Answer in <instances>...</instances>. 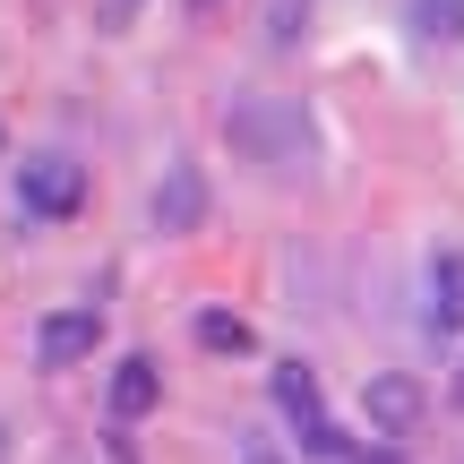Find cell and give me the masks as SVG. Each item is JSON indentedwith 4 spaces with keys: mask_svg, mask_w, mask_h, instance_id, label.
Listing matches in <instances>:
<instances>
[{
    "mask_svg": "<svg viewBox=\"0 0 464 464\" xmlns=\"http://www.w3.org/2000/svg\"><path fill=\"white\" fill-rule=\"evenodd\" d=\"M456 404H464V379H456Z\"/></svg>",
    "mask_w": 464,
    "mask_h": 464,
    "instance_id": "obj_15",
    "label": "cell"
},
{
    "mask_svg": "<svg viewBox=\"0 0 464 464\" xmlns=\"http://www.w3.org/2000/svg\"><path fill=\"white\" fill-rule=\"evenodd\" d=\"M413 34L421 44H464V0H413Z\"/></svg>",
    "mask_w": 464,
    "mask_h": 464,
    "instance_id": "obj_9",
    "label": "cell"
},
{
    "mask_svg": "<svg viewBox=\"0 0 464 464\" xmlns=\"http://www.w3.org/2000/svg\"><path fill=\"white\" fill-rule=\"evenodd\" d=\"M249 464H276V456H266V448H249Z\"/></svg>",
    "mask_w": 464,
    "mask_h": 464,
    "instance_id": "obj_13",
    "label": "cell"
},
{
    "mask_svg": "<svg viewBox=\"0 0 464 464\" xmlns=\"http://www.w3.org/2000/svg\"><path fill=\"white\" fill-rule=\"evenodd\" d=\"M155 404H164V370H155L147 353H130V362L112 370V413H121V421H147Z\"/></svg>",
    "mask_w": 464,
    "mask_h": 464,
    "instance_id": "obj_6",
    "label": "cell"
},
{
    "mask_svg": "<svg viewBox=\"0 0 464 464\" xmlns=\"http://www.w3.org/2000/svg\"><path fill=\"white\" fill-rule=\"evenodd\" d=\"M198 216H207V181L189 164H172V181L155 189V224L164 232H198Z\"/></svg>",
    "mask_w": 464,
    "mask_h": 464,
    "instance_id": "obj_8",
    "label": "cell"
},
{
    "mask_svg": "<svg viewBox=\"0 0 464 464\" xmlns=\"http://www.w3.org/2000/svg\"><path fill=\"white\" fill-rule=\"evenodd\" d=\"M0 464H9V430H0Z\"/></svg>",
    "mask_w": 464,
    "mask_h": 464,
    "instance_id": "obj_14",
    "label": "cell"
},
{
    "mask_svg": "<svg viewBox=\"0 0 464 464\" xmlns=\"http://www.w3.org/2000/svg\"><path fill=\"white\" fill-rule=\"evenodd\" d=\"M301 17H310V0H276V9H266V44H293Z\"/></svg>",
    "mask_w": 464,
    "mask_h": 464,
    "instance_id": "obj_11",
    "label": "cell"
},
{
    "mask_svg": "<svg viewBox=\"0 0 464 464\" xmlns=\"http://www.w3.org/2000/svg\"><path fill=\"white\" fill-rule=\"evenodd\" d=\"M198 344H207V353H249V318H232V310H198Z\"/></svg>",
    "mask_w": 464,
    "mask_h": 464,
    "instance_id": "obj_10",
    "label": "cell"
},
{
    "mask_svg": "<svg viewBox=\"0 0 464 464\" xmlns=\"http://www.w3.org/2000/svg\"><path fill=\"white\" fill-rule=\"evenodd\" d=\"M353 464H404V456H387V448H353Z\"/></svg>",
    "mask_w": 464,
    "mask_h": 464,
    "instance_id": "obj_12",
    "label": "cell"
},
{
    "mask_svg": "<svg viewBox=\"0 0 464 464\" xmlns=\"http://www.w3.org/2000/svg\"><path fill=\"white\" fill-rule=\"evenodd\" d=\"M17 207L44 216V224H69V216L86 207V172L69 164V155H34V164L17 172Z\"/></svg>",
    "mask_w": 464,
    "mask_h": 464,
    "instance_id": "obj_3",
    "label": "cell"
},
{
    "mask_svg": "<svg viewBox=\"0 0 464 464\" xmlns=\"http://www.w3.org/2000/svg\"><path fill=\"white\" fill-rule=\"evenodd\" d=\"M276 404H284V421L301 430V456H344V464H353L344 430H335L327 404H318V370H310V362H284V370H276Z\"/></svg>",
    "mask_w": 464,
    "mask_h": 464,
    "instance_id": "obj_2",
    "label": "cell"
},
{
    "mask_svg": "<svg viewBox=\"0 0 464 464\" xmlns=\"http://www.w3.org/2000/svg\"><path fill=\"white\" fill-rule=\"evenodd\" d=\"M224 138L249 155V164H310V121H301V103H284V95H249V103H232L224 112Z\"/></svg>",
    "mask_w": 464,
    "mask_h": 464,
    "instance_id": "obj_1",
    "label": "cell"
},
{
    "mask_svg": "<svg viewBox=\"0 0 464 464\" xmlns=\"http://www.w3.org/2000/svg\"><path fill=\"white\" fill-rule=\"evenodd\" d=\"M430 327L464 335V249H439L430 258Z\"/></svg>",
    "mask_w": 464,
    "mask_h": 464,
    "instance_id": "obj_7",
    "label": "cell"
},
{
    "mask_svg": "<svg viewBox=\"0 0 464 464\" xmlns=\"http://www.w3.org/2000/svg\"><path fill=\"white\" fill-rule=\"evenodd\" d=\"M362 413H370V439H413L421 413H430V387L404 379V370H379L370 396H362Z\"/></svg>",
    "mask_w": 464,
    "mask_h": 464,
    "instance_id": "obj_4",
    "label": "cell"
},
{
    "mask_svg": "<svg viewBox=\"0 0 464 464\" xmlns=\"http://www.w3.org/2000/svg\"><path fill=\"white\" fill-rule=\"evenodd\" d=\"M95 344H103V310H95V301H78V310H52L44 327H34V362H44V370H78Z\"/></svg>",
    "mask_w": 464,
    "mask_h": 464,
    "instance_id": "obj_5",
    "label": "cell"
}]
</instances>
